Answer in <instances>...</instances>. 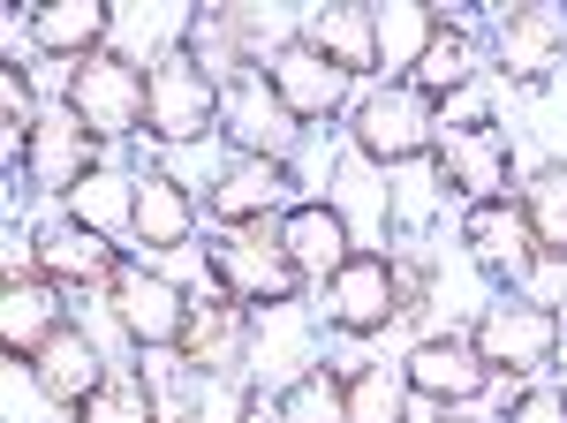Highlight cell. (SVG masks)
<instances>
[{
    "label": "cell",
    "mask_w": 567,
    "mask_h": 423,
    "mask_svg": "<svg viewBox=\"0 0 567 423\" xmlns=\"http://www.w3.org/2000/svg\"><path fill=\"white\" fill-rule=\"evenodd\" d=\"M349 136H355V152H363L371 167H409V159H424L439 144V114H432L424 91L386 84V91H371V99L349 106Z\"/></svg>",
    "instance_id": "6da1fadb"
},
{
    "label": "cell",
    "mask_w": 567,
    "mask_h": 423,
    "mask_svg": "<svg viewBox=\"0 0 567 423\" xmlns=\"http://www.w3.org/2000/svg\"><path fill=\"white\" fill-rule=\"evenodd\" d=\"M219 114H227V91L189 61V53H159L152 61V99H144V136H159V144H197V136H213Z\"/></svg>",
    "instance_id": "7a4b0ae2"
},
{
    "label": "cell",
    "mask_w": 567,
    "mask_h": 423,
    "mask_svg": "<svg viewBox=\"0 0 567 423\" xmlns=\"http://www.w3.org/2000/svg\"><path fill=\"white\" fill-rule=\"evenodd\" d=\"M205 272H213L219 296H235L243 310H258V302H296L303 296V272H296V257L280 250V235H213L205 243Z\"/></svg>",
    "instance_id": "3957f363"
},
{
    "label": "cell",
    "mask_w": 567,
    "mask_h": 423,
    "mask_svg": "<svg viewBox=\"0 0 567 423\" xmlns=\"http://www.w3.org/2000/svg\"><path fill=\"white\" fill-rule=\"evenodd\" d=\"M144 99H152V69H136L130 53H91L69 69V114L91 136H130L144 128Z\"/></svg>",
    "instance_id": "277c9868"
},
{
    "label": "cell",
    "mask_w": 567,
    "mask_h": 423,
    "mask_svg": "<svg viewBox=\"0 0 567 423\" xmlns=\"http://www.w3.org/2000/svg\"><path fill=\"white\" fill-rule=\"evenodd\" d=\"M470 348L484 355V371H507V379H529L560 355V318L545 302H492L477 318Z\"/></svg>",
    "instance_id": "5b68a950"
},
{
    "label": "cell",
    "mask_w": 567,
    "mask_h": 423,
    "mask_svg": "<svg viewBox=\"0 0 567 423\" xmlns=\"http://www.w3.org/2000/svg\"><path fill=\"white\" fill-rule=\"evenodd\" d=\"M432 159H439V182H446V189H462L470 205H484V197H507V174H515L507 136L484 122V114H477V122H439Z\"/></svg>",
    "instance_id": "8992f818"
},
{
    "label": "cell",
    "mask_w": 567,
    "mask_h": 423,
    "mask_svg": "<svg viewBox=\"0 0 567 423\" xmlns=\"http://www.w3.org/2000/svg\"><path fill=\"white\" fill-rule=\"evenodd\" d=\"M265 91H272V106H280L288 122H333V114L349 106V76L303 39L265 53Z\"/></svg>",
    "instance_id": "52a82bcc"
},
{
    "label": "cell",
    "mask_w": 567,
    "mask_h": 423,
    "mask_svg": "<svg viewBox=\"0 0 567 423\" xmlns=\"http://www.w3.org/2000/svg\"><path fill=\"white\" fill-rule=\"evenodd\" d=\"M106 302H114V326H122L136 348H175L182 326H189V296H182L167 272H152V265H122L114 288H106Z\"/></svg>",
    "instance_id": "ba28073f"
},
{
    "label": "cell",
    "mask_w": 567,
    "mask_h": 423,
    "mask_svg": "<svg viewBox=\"0 0 567 423\" xmlns=\"http://www.w3.org/2000/svg\"><path fill=\"white\" fill-rule=\"evenodd\" d=\"M326 310H333V326L341 333H386L393 318H401V272H393V257L379 250H349V265L326 280Z\"/></svg>",
    "instance_id": "9c48e42d"
},
{
    "label": "cell",
    "mask_w": 567,
    "mask_h": 423,
    "mask_svg": "<svg viewBox=\"0 0 567 423\" xmlns=\"http://www.w3.org/2000/svg\"><path fill=\"white\" fill-rule=\"evenodd\" d=\"M401 379H409V393H416V401L470 409L484 385H492V371H484V355L462 333H432V340H416V348L401 355Z\"/></svg>",
    "instance_id": "30bf717a"
},
{
    "label": "cell",
    "mask_w": 567,
    "mask_h": 423,
    "mask_svg": "<svg viewBox=\"0 0 567 423\" xmlns=\"http://www.w3.org/2000/svg\"><path fill=\"white\" fill-rule=\"evenodd\" d=\"M91 136L76 114H39L23 128V182L31 189H53V197H76V182L91 174Z\"/></svg>",
    "instance_id": "8fae6325"
},
{
    "label": "cell",
    "mask_w": 567,
    "mask_h": 423,
    "mask_svg": "<svg viewBox=\"0 0 567 423\" xmlns=\"http://www.w3.org/2000/svg\"><path fill=\"white\" fill-rule=\"evenodd\" d=\"M492 45H499V69H507L515 84H545V76L560 69V53H567V8H553V0L507 8Z\"/></svg>",
    "instance_id": "7c38bea8"
},
{
    "label": "cell",
    "mask_w": 567,
    "mask_h": 423,
    "mask_svg": "<svg viewBox=\"0 0 567 423\" xmlns=\"http://www.w3.org/2000/svg\"><path fill=\"white\" fill-rule=\"evenodd\" d=\"M462 250L477 257L484 272H529L545 257L523 219V197H484V205L462 212Z\"/></svg>",
    "instance_id": "4fadbf2b"
},
{
    "label": "cell",
    "mask_w": 567,
    "mask_h": 423,
    "mask_svg": "<svg viewBox=\"0 0 567 423\" xmlns=\"http://www.w3.org/2000/svg\"><path fill=\"white\" fill-rule=\"evenodd\" d=\"M272 235H280V250L296 257V272H303V280H310V272H318V280H333V272L349 265V250H355L341 205H326V197H303V205H288Z\"/></svg>",
    "instance_id": "5bb4252c"
},
{
    "label": "cell",
    "mask_w": 567,
    "mask_h": 423,
    "mask_svg": "<svg viewBox=\"0 0 567 423\" xmlns=\"http://www.w3.org/2000/svg\"><path fill=\"white\" fill-rule=\"evenodd\" d=\"M39 272L53 288H114V272H122V257L106 250V235H91L84 219H53L39 227Z\"/></svg>",
    "instance_id": "9a60e30c"
},
{
    "label": "cell",
    "mask_w": 567,
    "mask_h": 423,
    "mask_svg": "<svg viewBox=\"0 0 567 423\" xmlns=\"http://www.w3.org/2000/svg\"><path fill=\"white\" fill-rule=\"evenodd\" d=\"M288 159H258V152H243L235 167L213 182V219L219 227H265V212L288 205Z\"/></svg>",
    "instance_id": "2e32d148"
},
{
    "label": "cell",
    "mask_w": 567,
    "mask_h": 423,
    "mask_svg": "<svg viewBox=\"0 0 567 423\" xmlns=\"http://www.w3.org/2000/svg\"><path fill=\"white\" fill-rule=\"evenodd\" d=\"M61 326H69V318H61L53 280H45V272H8V288H0V348L23 363V355H39Z\"/></svg>",
    "instance_id": "e0dca14e"
},
{
    "label": "cell",
    "mask_w": 567,
    "mask_h": 423,
    "mask_svg": "<svg viewBox=\"0 0 567 423\" xmlns=\"http://www.w3.org/2000/svg\"><path fill=\"white\" fill-rule=\"evenodd\" d=\"M106 8L99 0H39L31 8V45L39 53H53V61H91V53H106Z\"/></svg>",
    "instance_id": "ac0fdd59"
},
{
    "label": "cell",
    "mask_w": 567,
    "mask_h": 423,
    "mask_svg": "<svg viewBox=\"0 0 567 423\" xmlns=\"http://www.w3.org/2000/svg\"><path fill=\"white\" fill-rule=\"evenodd\" d=\"M175 355L189 371H227L235 355H243V302L235 296H189V326H182Z\"/></svg>",
    "instance_id": "d6986e66"
},
{
    "label": "cell",
    "mask_w": 567,
    "mask_h": 423,
    "mask_svg": "<svg viewBox=\"0 0 567 423\" xmlns=\"http://www.w3.org/2000/svg\"><path fill=\"white\" fill-rule=\"evenodd\" d=\"M303 45H318V53L355 84L363 69H379V8H310Z\"/></svg>",
    "instance_id": "ffe728a7"
},
{
    "label": "cell",
    "mask_w": 567,
    "mask_h": 423,
    "mask_svg": "<svg viewBox=\"0 0 567 423\" xmlns=\"http://www.w3.org/2000/svg\"><path fill=\"white\" fill-rule=\"evenodd\" d=\"M31 379H39L45 401H61V409H76L91 385L106 379V363H99V348H91L84 326H61V333L45 340L39 355H31Z\"/></svg>",
    "instance_id": "44dd1931"
},
{
    "label": "cell",
    "mask_w": 567,
    "mask_h": 423,
    "mask_svg": "<svg viewBox=\"0 0 567 423\" xmlns=\"http://www.w3.org/2000/svg\"><path fill=\"white\" fill-rule=\"evenodd\" d=\"M197 235V205L175 174H136V243L144 250H182Z\"/></svg>",
    "instance_id": "7402d4cb"
},
{
    "label": "cell",
    "mask_w": 567,
    "mask_h": 423,
    "mask_svg": "<svg viewBox=\"0 0 567 423\" xmlns=\"http://www.w3.org/2000/svg\"><path fill=\"white\" fill-rule=\"evenodd\" d=\"M69 219H84L91 235H136V182L114 167H91L84 182H76V197H69Z\"/></svg>",
    "instance_id": "603a6c76"
},
{
    "label": "cell",
    "mask_w": 567,
    "mask_h": 423,
    "mask_svg": "<svg viewBox=\"0 0 567 423\" xmlns=\"http://www.w3.org/2000/svg\"><path fill=\"white\" fill-rule=\"evenodd\" d=\"M439 16L424 8V0H393V8H379V69L386 76H416V61H424V45H432Z\"/></svg>",
    "instance_id": "cb8c5ba5"
},
{
    "label": "cell",
    "mask_w": 567,
    "mask_h": 423,
    "mask_svg": "<svg viewBox=\"0 0 567 423\" xmlns=\"http://www.w3.org/2000/svg\"><path fill=\"white\" fill-rule=\"evenodd\" d=\"M477 61V45H470V31H454V23H439L432 45H424V61H416V76H409V91H424V99H454V91H470V69Z\"/></svg>",
    "instance_id": "d4e9b609"
},
{
    "label": "cell",
    "mask_w": 567,
    "mask_h": 423,
    "mask_svg": "<svg viewBox=\"0 0 567 423\" xmlns=\"http://www.w3.org/2000/svg\"><path fill=\"white\" fill-rule=\"evenodd\" d=\"M523 219L545 257H567V159H553L523 182Z\"/></svg>",
    "instance_id": "484cf974"
},
{
    "label": "cell",
    "mask_w": 567,
    "mask_h": 423,
    "mask_svg": "<svg viewBox=\"0 0 567 423\" xmlns=\"http://www.w3.org/2000/svg\"><path fill=\"white\" fill-rule=\"evenodd\" d=\"M219 122H235V136H243L258 159H280V144H288V114L272 106V91H265V106H258V76L227 84V114H219Z\"/></svg>",
    "instance_id": "4316f807"
},
{
    "label": "cell",
    "mask_w": 567,
    "mask_h": 423,
    "mask_svg": "<svg viewBox=\"0 0 567 423\" xmlns=\"http://www.w3.org/2000/svg\"><path fill=\"white\" fill-rule=\"evenodd\" d=\"M76 423H159L144 371H106V379L76 401Z\"/></svg>",
    "instance_id": "83f0119b"
},
{
    "label": "cell",
    "mask_w": 567,
    "mask_h": 423,
    "mask_svg": "<svg viewBox=\"0 0 567 423\" xmlns=\"http://www.w3.org/2000/svg\"><path fill=\"white\" fill-rule=\"evenodd\" d=\"M409 379L401 371H386V363H363V371H349V423H401L409 416Z\"/></svg>",
    "instance_id": "f1b7e54d"
},
{
    "label": "cell",
    "mask_w": 567,
    "mask_h": 423,
    "mask_svg": "<svg viewBox=\"0 0 567 423\" xmlns=\"http://www.w3.org/2000/svg\"><path fill=\"white\" fill-rule=\"evenodd\" d=\"M280 416L288 423H349V379L341 371H303V379L280 393Z\"/></svg>",
    "instance_id": "f546056e"
},
{
    "label": "cell",
    "mask_w": 567,
    "mask_h": 423,
    "mask_svg": "<svg viewBox=\"0 0 567 423\" xmlns=\"http://www.w3.org/2000/svg\"><path fill=\"white\" fill-rule=\"evenodd\" d=\"M0 106H8V122H16V128L39 122V91H31V76H23V61L0 69Z\"/></svg>",
    "instance_id": "4dcf8cb0"
},
{
    "label": "cell",
    "mask_w": 567,
    "mask_h": 423,
    "mask_svg": "<svg viewBox=\"0 0 567 423\" xmlns=\"http://www.w3.org/2000/svg\"><path fill=\"white\" fill-rule=\"evenodd\" d=\"M507 423H567V393L560 385H529V393H515Z\"/></svg>",
    "instance_id": "1f68e13d"
},
{
    "label": "cell",
    "mask_w": 567,
    "mask_h": 423,
    "mask_svg": "<svg viewBox=\"0 0 567 423\" xmlns=\"http://www.w3.org/2000/svg\"><path fill=\"white\" fill-rule=\"evenodd\" d=\"M235 423H288L280 416V401H265V393H250V401H243V416Z\"/></svg>",
    "instance_id": "d6a6232c"
},
{
    "label": "cell",
    "mask_w": 567,
    "mask_h": 423,
    "mask_svg": "<svg viewBox=\"0 0 567 423\" xmlns=\"http://www.w3.org/2000/svg\"><path fill=\"white\" fill-rule=\"evenodd\" d=\"M446 423H470V416H446Z\"/></svg>",
    "instance_id": "836d02e7"
}]
</instances>
